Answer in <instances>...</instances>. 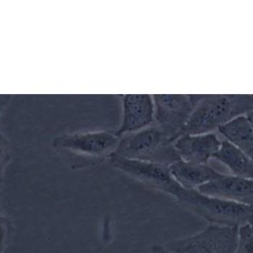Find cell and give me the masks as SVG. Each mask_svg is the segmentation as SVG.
I'll use <instances>...</instances> for the list:
<instances>
[{
    "instance_id": "cell-7",
    "label": "cell",
    "mask_w": 253,
    "mask_h": 253,
    "mask_svg": "<svg viewBox=\"0 0 253 253\" xmlns=\"http://www.w3.org/2000/svg\"><path fill=\"white\" fill-rule=\"evenodd\" d=\"M110 160L114 168L123 173L173 198L181 187L171 175L169 166L114 155Z\"/></svg>"
},
{
    "instance_id": "cell-12",
    "label": "cell",
    "mask_w": 253,
    "mask_h": 253,
    "mask_svg": "<svg viewBox=\"0 0 253 253\" xmlns=\"http://www.w3.org/2000/svg\"><path fill=\"white\" fill-rule=\"evenodd\" d=\"M214 159L222 163L233 176L253 180V162L243 152L225 139Z\"/></svg>"
},
{
    "instance_id": "cell-11",
    "label": "cell",
    "mask_w": 253,
    "mask_h": 253,
    "mask_svg": "<svg viewBox=\"0 0 253 253\" xmlns=\"http://www.w3.org/2000/svg\"><path fill=\"white\" fill-rule=\"evenodd\" d=\"M169 171L175 181L185 190H198L224 175L210 166L209 163L196 164L182 160L171 164Z\"/></svg>"
},
{
    "instance_id": "cell-15",
    "label": "cell",
    "mask_w": 253,
    "mask_h": 253,
    "mask_svg": "<svg viewBox=\"0 0 253 253\" xmlns=\"http://www.w3.org/2000/svg\"><path fill=\"white\" fill-rule=\"evenodd\" d=\"M10 160V148L8 141L3 135L0 128V188L2 184L4 172Z\"/></svg>"
},
{
    "instance_id": "cell-5",
    "label": "cell",
    "mask_w": 253,
    "mask_h": 253,
    "mask_svg": "<svg viewBox=\"0 0 253 253\" xmlns=\"http://www.w3.org/2000/svg\"><path fill=\"white\" fill-rule=\"evenodd\" d=\"M120 141L116 132L94 131L59 135L52 141V147L76 155L99 160L110 158Z\"/></svg>"
},
{
    "instance_id": "cell-4",
    "label": "cell",
    "mask_w": 253,
    "mask_h": 253,
    "mask_svg": "<svg viewBox=\"0 0 253 253\" xmlns=\"http://www.w3.org/2000/svg\"><path fill=\"white\" fill-rule=\"evenodd\" d=\"M237 227L209 226L188 237L165 245L172 253H235L239 241Z\"/></svg>"
},
{
    "instance_id": "cell-18",
    "label": "cell",
    "mask_w": 253,
    "mask_h": 253,
    "mask_svg": "<svg viewBox=\"0 0 253 253\" xmlns=\"http://www.w3.org/2000/svg\"><path fill=\"white\" fill-rule=\"evenodd\" d=\"M151 253H172L167 249L165 245H155L151 247Z\"/></svg>"
},
{
    "instance_id": "cell-9",
    "label": "cell",
    "mask_w": 253,
    "mask_h": 253,
    "mask_svg": "<svg viewBox=\"0 0 253 253\" xmlns=\"http://www.w3.org/2000/svg\"><path fill=\"white\" fill-rule=\"evenodd\" d=\"M221 138L215 133L184 135L174 142L181 160L196 164H208L221 145Z\"/></svg>"
},
{
    "instance_id": "cell-16",
    "label": "cell",
    "mask_w": 253,
    "mask_h": 253,
    "mask_svg": "<svg viewBox=\"0 0 253 253\" xmlns=\"http://www.w3.org/2000/svg\"><path fill=\"white\" fill-rule=\"evenodd\" d=\"M9 236V224L7 220L0 212V253H4Z\"/></svg>"
},
{
    "instance_id": "cell-8",
    "label": "cell",
    "mask_w": 253,
    "mask_h": 253,
    "mask_svg": "<svg viewBox=\"0 0 253 253\" xmlns=\"http://www.w3.org/2000/svg\"><path fill=\"white\" fill-rule=\"evenodd\" d=\"M123 117L116 134L121 138L126 134L142 130L154 123L153 96L148 95H122Z\"/></svg>"
},
{
    "instance_id": "cell-6",
    "label": "cell",
    "mask_w": 253,
    "mask_h": 253,
    "mask_svg": "<svg viewBox=\"0 0 253 253\" xmlns=\"http://www.w3.org/2000/svg\"><path fill=\"white\" fill-rule=\"evenodd\" d=\"M199 98L200 95H153L155 124L175 142Z\"/></svg>"
},
{
    "instance_id": "cell-13",
    "label": "cell",
    "mask_w": 253,
    "mask_h": 253,
    "mask_svg": "<svg viewBox=\"0 0 253 253\" xmlns=\"http://www.w3.org/2000/svg\"><path fill=\"white\" fill-rule=\"evenodd\" d=\"M218 132L253 162V129L245 116L237 117L224 125L218 129Z\"/></svg>"
},
{
    "instance_id": "cell-1",
    "label": "cell",
    "mask_w": 253,
    "mask_h": 253,
    "mask_svg": "<svg viewBox=\"0 0 253 253\" xmlns=\"http://www.w3.org/2000/svg\"><path fill=\"white\" fill-rule=\"evenodd\" d=\"M253 109V95H200L180 136L214 133Z\"/></svg>"
},
{
    "instance_id": "cell-3",
    "label": "cell",
    "mask_w": 253,
    "mask_h": 253,
    "mask_svg": "<svg viewBox=\"0 0 253 253\" xmlns=\"http://www.w3.org/2000/svg\"><path fill=\"white\" fill-rule=\"evenodd\" d=\"M113 155L169 166L181 160L173 141L155 123L122 136Z\"/></svg>"
},
{
    "instance_id": "cell-19",
    "label": "cell",
    "mask_w": 253,
    "mask_h": 253,
    "mask_svg": "<svg viewBox=\"0 0 253 253\" xmlns=\"http://www.w3.org/2000/svg\"><path fill=\"white\" fill-rule=\"evenodd\" d=\"M247 119L249 121L250 124H251V127L253 129V109L252 111H250L248 114H247Z\"/></svg>"
},
{
    "instance_id": "cell-17",
    "label": "cell",
    "mask_w": 253,
    "mask_h": 253,
    "mask_svg": "<svg viewBox=\"0 0 253 253\" xmlns=\"http://www.w3.org/2000/svg\"><path fill=\"white\" fill-rule=\"evenodd\" d=\"M12 95H0V117H1L4 110L6 109L10 101H11Z\"/></svg>"
},
{
    "instance_id": "cell-20",
    "label": "cell",
    "mask_w": 253,
    "mask_h": 253,
    "mask_svg": "<svg viewBox=\"0 0 253 253\" xmlns=\"http://www.w3.org/2000/svg\"><path fill=\"white\" fill-rule=\"evenodd\" d=\"M248 224H249L250 227H251V230H252L253 233V216L251 218V220H250Z\"/></svg>"
},
{
    "instance_id": "cell-2",
    "label": "cell",
    "mask_w": 253,
    "mask_h": 253,
    "mask_svg": "<svg viewBox=\"0 0 253 253\" xmlns=\"http://www.w3.org/2000/svg\"><path fill=\"white\" fill-rule=\"evenodd\" d=\"M175 199L187 210L213 225L239 228L248 224L253 216V206L208 196L197 190L181 187Z\"/></svg>"
},
{
    "instance_id": "cell-14",
    "label": "cell",
    "mask_w": 253,
    "mask_h": 253,
    "mask_svg": "<svg viewBox=\"0 0 253 253\" xmlns=\"http://www.w3.org/2000/svg\"><path fill=\"white\" fill-rule=\"evenodd\" d=\"M235 253H253V233L248 224L239 227V241Z\"/></svg>"
},
{
    "instance_id": "cell-10",
    "label": "cell",
    "mask_w": 253,
    "mask_h": 253,
    "mask_svg": "<svg viewBox=\"0 0 253 253\" xmlns=\"http://www.w3.org/2000/svg\"><path fill=\"white\" fill-rule=\"evenodd\" d=\"M198 191L212 197L226 199L245 206H253V180L224 174L205 184Z\"/></svg>"
}]
</instances>
